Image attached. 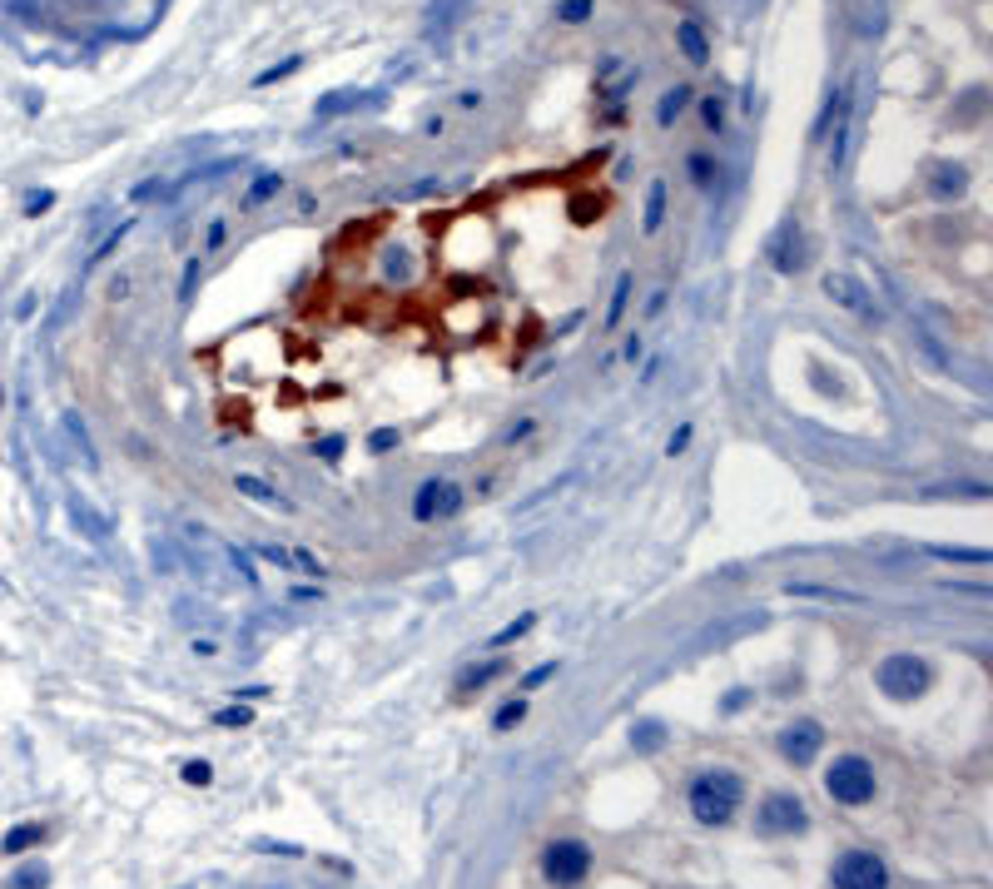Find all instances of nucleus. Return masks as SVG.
<instances>
[{
	"mask_svg": "<svg viewBox=\"0 0 993 889\" xmlns=\"http://www.w3.org/2000/svg\"><path fill=\"white\" fill-rule=\"evenodd\" d=\"M686 800H691V815L701 825H730L735 810H740V800H745V785H740L735 770H701L691 780V795Z\"/></svg>",
	"mask_w": 993,
	"mask_h": 889,
	"instance_id": "obj_1",
	"label": "nucleus"
},
{
	"mask_svg": "<svg viewBox=\"0 0 993 889\" xmlns=\"http://www.w3.org/2000/svg\"><path fill=\"white\" fill-rule=\"evenodd\" d=\"M874 686H879L889 701H919V696L934 686V671H929V661H924V656L899 651V656H884V661H879Z\"/></svg>",
	"mask_w": 993,
	"mask_h": 889,
	"instance_id": "obj_2",
	"label": "nucleus"
},
{
	"mask_svg": "<svg viewBox=\"0 0 993 889\" xmlns=\"http://www.w3.org/2000/svg\"><path fill=\"white\" fill-rule=\"evenodd\" d=\"M825 790L840 800V805H869L874 800V765L864 755H840L830 770H825Z\"/></svg>",
	"mask_w": 993,
	"mask_h": 889,
	"instance_id": "obj_3",
	"label": "nucleus"
},
{
	"mask_svg": "<svg viewBox=\"0 0 993 889\" xmlns=\"http://www.w3.org/2000/svg\"><path fill=\"white\" fill-rule=\"evenodd\" d=\"M542 875H547V885L576 889L591 875V845H581V840H552L542 850Z\"/></svg>",
	"mask_w": 993,
	"mask_h": 889,
	"instance_id": "obj_4",
	"label": "nucleus"
},
{
	"mask_svg": "<svg viewBox=\"0 0 993 889\" xmlns=\"http://www.w3.org/2000/svg\"><path fill=\"white\" fill-rule=\"evenodd\" d=\"M830 885L835 889H889V870H884V860H879V855H869V850H850V855H840V860H835Z\"/></svg>",
	"mask_w": 993,
	"mask_h": 889,
	"instance_id": "obj_5",
	"label": "nucleus"
},
{
	"mask_svg": "<svg viewBox=\"0 0 993 889\" xmlns=\"http://www.w3.org/2000/svg\"><path fill=\"white\" fill-rule=\"evenodd\" d=\"M805 259H810V239H805L800 219H795V214H785V219H780V229L770 234V264H775V274H800V269H805Z\"/></svg>",
	"mask_w": 993,
	"mask_h": 889,
	"instance_id": "obj_6",
	"label": "nucleus"
},
{
	"mask_svg": "<svg viewBox=\"0 0 993 889\" xmlns=\"http://www.w3.org/2000/svg\"><path fill=\"white\" fill-rule=\"evenodd\" d=\"M760 830H770V835H805L810 830V810L800 805V795L770 790L765 805H760Z\"/></svg>",
	"mask_w": 993,
	"mask_h": 889,
	"instance_id": "obj_7",
	"label": "nucleus"
},
{
	"mask_svg": "<svg viewBox=\"0 0 993 889\" xmlns=\"http://www.w3.org/2000/svg\"><path fill=\"white\" fill-rule=\"evenodd\" d=\"M457 507H462V487L452 477H427L423 487H418V497H413V517L418 522H442Z\"/></svg>",
	"mask_w": 993,
	"mask_h": 889,
	"instance_id": "obj_8",
	"label": "nucleus"
},
{
	"mask_svg": "<svg viewBox=\"0 0 993 889\" xmlns=\"http://www.w3.org/2000/svg\"><path fill=\"white\" fill-rule=\"evenodd\" d=\"M780 755L790 760V765H815V755H820V745H825V731L815 726V721H795V726H785L780 731Z\"/></svg>",
	"mask_w": 993,
	"mask_h": 889,
	"instance_id": "obj_9",
	"label": "nucleus"
},
{
	"mask_svg": "<svg viewBox=\"0 0 993 889\" xmlns=\"http://www.w3.org/2000/svg\"><path fill=\"white\" fill-rule=\"evenodd\" d=\"M825 294L835 298V303H845L850 313H859V318H864L869 328H879V323H884V313H879V303H874V298L864 294V289L854 284L850 274H830V279H825Z\"/></svg>",
	"mask_w": 993,
	"mask_h": 889,
	"instance_id": "obj_10",
	"label": "nucleus"
},
{
	"mask_svg": "<svg viewBox=\"0 0 993 889\" xmlns=\"http://www.w3.org/2000/svg\"><path fill=\"white\" fill-rule=\"evenodd\" d=\"M65 507H70V522L80 527V537H90V542H105V537H110V517L95 512L80 492H65Z\"/></svg>",
	"mask_w": 993,
	"mask_h": 889,
	"instance_id": "obj_11",
	"label": "nucleus"
},
{
	"mask_svg": "<svg viewBox=\"0 0 993 889\" xmlns=\"http://www.w3.org/2000/svg\"><path fill=\"white\" fill-rule=\"evenodd\" d=\"M264 562H274V567H284V572H303V577H323V562L318 557H308V552H293V547H274V542H264V547H254Z\"/></svg>",
	"mask_w": 993,
	"mask_h": 889,
	"instance_id": "obj_12",
	"label": "nucleus"
},
{
	"mask_svg": "<svg viewBox=\"0 0 993 889\" xmlns=\"http://www.w3.org/2000/svg\"><path fill=\"white\" fill-rule=\"evenodd\" d=\"M969 189V169L964 164H934L929 169V194L934 199H959Z\"/></svg>",
	"mask_w": 993,
	"mask_h": 889,
	"instance_id": "obj_13",
	"label": "nucleus"
},
{
	"mask_svg": "<svg viewBox=\"0 0 993 889\" xmlns=\"http://www.w3.org/2000/svg\"><path fill=\"white\" fill-rule=\"evenodd\" d=\"M234 487H239L249 502H264V507H279V512H288V497H284V492H274V487H269L264 477H254V472H239V477H234Z\"/></svg>",
	"mask_w": 993,
	"mask_h": 889,
	"instance_id": "obj_14",
	"label": "nucleus"
},
{
	"mask_svg": "<svg viewBox=\"0 0 993 889\" xmlns=\"http://www.w3.org/2000/svg\"><path fill=\"white\" fill-rule=\"evenodd\" d=\"M363 105H383V95H353V90L323 95V100H318V120H328V115H348V110H363Z\"/></svg>",
	"mask_w": 993,
	"mask_h": 889,
	"instance_id": "obj_15",
	"label": "nucleus"
},
{
	"mask_svg": "<svg viewBox=\"0 0 993 889\" xmlns=\"http://www.w3.org/2000/svg\"><path fill=\"white\" fill-rule=\"evenodd\" d=\"M502 671H507V661H502V656H492V661H482V666H472V671H462V676H457V686H462V691H477V686H487V681H497Z\"/></svg>",
	"mask_w": 993,
	"mask_h": 889,
	"instance_id": "obj_16",
	"label": "nucleus"
},
{
	"mask_svg": "<svg viewBox=\"0 0 993 889\" xmlns=\"http://www.w3.org/2000/svg\"><path fill=\"white\" fill-rule=\"evenodd\" d=\"M676 40H681V55H686V60H696V65H706V55H710V50H706V30H701V25H691V20H686V25L676 30Z\"/></svg>",
	"mask_w": 993,
	"mask_h": 889,
	"instance_id": "obj_17",
	"label": "nucleus"
},
{
	"mask_svg": "<svg viewBox=\"0 0 993 889\" xmlns=\"http://www.w3.org/2000/svg\"><path fill=\"white\" fill-rule=\"evenodd\" d=\"M35 840H45V825H20V830H10V835L0 840V855H20V850H30Z\"/></svg>",
	"mask_w": 993,
	"mask_h": 889,
	"instance_id": "obj_18",
	"label": "nucleus"
},
{
	"mask_svg": "<svg viewBox=\"0 0 993 889\" xmlns=\"http://www.w3.org/2000/svg\"><path fill=\"white\" fill-rule=\"evenodd\" d=\"M661 219H666V184L656 179V184L646 189V234H656Z\"/></svg>",
	"mask_w": 993,
	"mask_h": 889,
	"instance_id": "obj_19",
	"label": "nucleus"
},
{
	"mask_svg": "<svg viewBox=\"0 0 993 889\" xmlns=\"http://www.w3.org/2000/svg\"><path fill=\"white\" fill-rule=\"evenodd\" d=\"M383 274H388L393 284H408V279H413V259H408L403 249H388V254H383Z\"/></svg>",
	"mask_w": 993,
	"mask_h": 889,
	"instance_id": "obj_20",
	"label": "nucleus"
},
{
	"mask_svg": "<svg viewBox=\"0 0 993 889\" xmlns=\"http://www.w3.org/2000/svg\"><path fill=\"white\" fill-rule=\"evenodd\" d=\"M631 745H636V750H661V745H666V731H661L656 721H641V726L631 731Z\"/></svg>",
	"mask_w": 993,
	"mask_h": 889,
	"instance_id": "obj_21",
	"label": "nucleus"
},
{
	"mask_svg": "<svg viewBox=\"0 0 993 889\" xmlns=\"http://www.w3.org/2000/svg\"><path fill=\"white\" fill-rule=\"evenodd\" d=\"M626 298H631V274H621L616 294H611V303H606V328H616V323H621V313H626Z\"/></svg>",
	"mask_w": 993,
	"mask_h": 889,
	"instance_id": "obj_22",
	"label": "nucleus"
},
{
	"mask_svg": "<svg viewBox=\"0 0 993 889\" xmlns=\"http://www.w3.org/2000/svg\"><path fill=\"white\" fill-rule=\"evenodd\" d=\"M279 184H284L279 174H264V179H254V189H249V199H244V204H249V209H259L264 199H274V194H279Z\"/></svg>",
	"mask_w": 993,
	"mask_h": 889,
	"instance_id": "obj_23",
	"label": "nucleus"
},
{
	"mask_svg": "<svg viewBox=\"0 0 993 889\" xmlns=\"http://www.w3.org/2000/svg\"><path fill=\"white\" fill-rule=\"evenodd\" d=\"M522 721H527V701L517 696V701H507V706L497 711V721H492V726H497V731H512V726H522Z\"/></svg>",
	"mask_w": 993,
	"mask_h": 889,
	"instance_id": "obj_24",
	"label": "nucleus"
},
{
	"mask_svg": "<svg viewBox=\"0 0 993 889\" xmlns=\"http://www.w3.org/2000/svg\"><path fill=\"white\" fill-rule=\"evenodd\" d=\"M60 423L70 428V438H75V447L85 452V462H95V447H90V433H85V423H80V413H65Z\"/></svg>",
	"mask_w": 993,
	"mask_h": 889,
	"instance_id": "obj_25",
	"label": "nucleus"
},
{
	"mask_svg": "<svg viewBox=\"0 0 993 889\" xmlns=\"http://www.w3.org/2000/svg\"><path fill=\"white\" fill-rule=\"evenodd\" d=\"M686 169H691V179H696L701 189L715 184V159H710V154H691V159H686Z\"/></svg>",
	"mask_w": 993,
	"mask_h": 889,
	"instance_id": "obj_26",
	"label": "nucleus"
},
{
	"mask_svg": "<svg viewBox=\"0 0 993 889\" xmlns=\"http://www.w3.org/2000/svg\"><path fill=\"white\" fill-rule=\"evenodd\" d=\"M686 100H691V90H686V85H676V90L661 100V125H671V120L681 115V105H686Z\"/></svg>",
	"mask_w": 993,
	"mask_h": 889,
	"instance_id": "obj_27",
	"label": "nucleus"
},
{
	"mask_svg": "<svg viewBox=\"0 0 993 889\" xmlns=\"http://www.w3.org/2000/svg\"><path fill=\"white\" fill-rule=\"evenodd\" d=\"M934 557H944V562H989V552L979 547H934Z\"/></svg>",
	"mask_w": 993,
	"mask_h": 889,
	"instance_id": "obj_28",
	"label": "nucleus"
},
{
	"mask_svg": "<svg viewBox=\"0 0 993 889\" xmlns=\"http://www.w3.org/2000/svg\"><path fill=\"white\" fill-rule=\"evenodd\" d=\"M532 626H537V616H532V611H527V616H517V621H512V626H507V631H502V636H492V646H507V641H517V636H527V631H532Z\"/></svg>",
	"mask_w": 993,
	"mask_h": 889,
	"instance_id": "obj_29",
	"label": "nucleus"
},
{
	"mask_svg": "<svg viewBox=\"0 0 993 889\" xmlns=\"http://www.w3.org/2000/svg\"><path fill=\"white\" fill-rule=\"evenodd\" d=\"M691 438H696V428H691V423H681V428L671 433V443H666V452H671V457H681V452L691 447Z\"/></svg>",
	"mask_w": 993,
	"mask_h": 889,
	"instance_id": "obj_30",
	"label": "nucleus"
},
{
	"mask_svg": "<svg viewBox=\"0 0 993 889\" xmlns=\"http://www.w3.org/2000/svg\"><path fill=\"white\" fill-rule=\"evenodd\" d=\"M298 65H303V60H298V55H288L284 65H274V70H264V75H259V85H274V80H284V75H293Z\"/></svg>",
	"mask_w": 993,
	"mask_h": 889,
	"instance_id": "obj_31",
	"label": "nucleus"
},
{
	"mask_svg": "<svg viewBox=\"0 0 993 889\" xmlns=\"http://www.w3.org/2000/svg\"><path fill=\"white\" fill-rule=\"evenodd\" d=\"M209 775H214L209 760H189V765H184V780H189V785H209Z\"/></svg>",
	"mask_w": 993,
	"mask_h": 889,
	"instance_id": "obj_32",
	"label": "nucleus"
},
{
	"mask_svg": "<svg viewBox=\"0 0 993 889\" xmlns=\"http://www.w3.org/2000/svg\"><path fill=\"white\" fill-rule=\"evenodd\" d=\"M591 15V0H562V20H586Z\"/></svg>",
	"mask_w": 993,
	"mask_h": 889,
	"instance_id": "obj_33",
	"label": "nucleus"
},
{
	"mask_svg": "<svg viewBox=\"0 0 993 889\" xmlns=\"http://www.w3.org/2000/svg\"><path fill=\"white\" fill-rule=\"evenodd\" d=\"M50 204H55V194H50V189H40V194H30V199H25V214H45Z\"/></svg>",
	"mask_w": 993,
	"mask_h": 889,
	"instance_id": "obj_34",
	"label": "nucleus"
},
{
	"mask_svg": "<svg viewBox=\"0 0 993 889\" xmlns=\"http://www.w3.org/2000/svg\"><path fill=\"white\" fill-rule=\"evenodd\" d=\"M552 676H557V666H542V671H527V676H522V691H537V686H542V681H552Z\"/></svg>",
	"mask_w": 993,
	"mask_h": 889,
	"instance_id": "obj_35",
	"label": "nucleus"
},
{
	"mask_svg": "<svg viewBox=\"0 0 993 889\" xmlns=\"http://www.w3.org/2000/svg\"><path fill=\"white\" fill-rule=\"evenodd\" d=\"M219 726L239 731V726H249V711H244V706H234V711H224V716H219Z\"/></svg>",
	"mask_w": 993,
	"mask_h": 889,
	"instance_id": "obj_36",
	"label": "nucleus"
},
{
	"mask_svg": "<svg viewBox=\"0 0 993 889\" xmlns=\"http://www.w3.org/2000/svg\"><path fill=\"white\" fill-rule=\"evenodd\" d=\"M393 443H398V433H393V428H383V433H373V438H368L373 452H393Z\"/></svg>",
	"mask_w": 993,
	"mask_h": 889,
	"instance_id": "obj_37",
	"label": "nucleus"
},
{
	"mask_svg": "<svg viewBox=\"0 0 993 889\" xmlns=\"http://www.w3.org/2000/svg\"><path fill=\"white\" fill-rule=\"evenodd\" d=\"M313 452H318L323 462H333V457H343V438H323V443L313 447Z\"/></svg>",
	"mask_w": 993,
	"mask_h": 889,
	"instance_id": "obj_38",
	"label": "nucleus"
},
{
	"mask_svg": "<svg viewBox=\"0 0 993 889\" xmlns=\"http://www.w3.org/2000/svg\"><path fill=\"white\" fill-rule=\"evenodd\" d=\"M224 239H229V229H224V224H209L204 244H209V249H224Z\"/></svg>",
	"mask_w": 993,
	"mask_h": 889,
	"instance_id": "obj_39",
	"label": "nucleus"
},
{
	"mask_svg": "<svg viewBox=\"0 0 993 889\" xmlns=\"http://www.w3.org/2000/svg\"><path fill=\"white\" fill-rule=\"evenodd\" d=\"M740 706H750V696H745V691H730V696L720 701V711H725V716H730V711H740Z\"/></svg>",
	"mask_w": 993,
	"mask_h": 889,
	"instance_id": "obj_40",
	"label": "nucleus"
},
{
	"mask_svg": "<svg viewBox=\"0 0 993 889\" xmlns=\"http://www.w3.org/2000/svg\"><path fill=\"white\" fill-rule=\"evenodd\" d=\"M701 115H706L710 130H720V100H706V105H701Z\"/></svg>",
	"mask_w": 993,
	"mask_h": 889,
	"instance_id": "obj_41",
	"label": "nucleus"
},
{
	"mask_svg": "<svg viewBox=\"0 0 993 889\" xmlns=\"http://www.w3.org/2000/svg\"><path fill=\"white\" fill-rule=\"evenodd\" d=\"M194 284H199V264H189V269H184V289H179V294L189 298L194 294Z\"/></svg>",
	"mask_w": 993,
	"mask_h": 889,
	"instance_id": "obj_42",
	"label": "nucleus"
},
{
	"mask_svg": "<svg viewBox=\"0 0 993 889\" xmlns=\"http://www.w3.org/2000/svg\"><path fill=\"white\" fill-rule=\"evenodd\" d=\"M20 885H25V889H40V885H45V870H30L25 880H15V889H20Z\"/></svg>",
	"mask_w": 993,
	"mask_h": 889,
	"instance_id": "obj_43",
	"label": "nucleus"
},
{
	"mask_svg": "<svg viewBox=\"0 0 993 889\" xmlns=\"http://www.w3.org/2000/svg\"><path fill=\"white\" fill-rule=\"evenodd\" d=\"M0 413H5V388H0Z\"/></svg>",
	"mask_w": 993,
	"mask_h": 889,
	"instance_id": "obj_44",
	"label": "nucleus"
}]
</instances>
